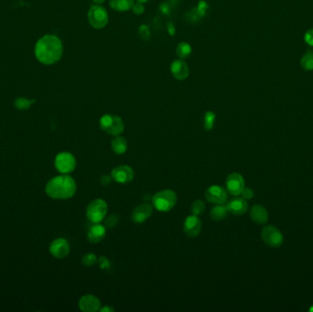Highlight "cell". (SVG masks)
I'll use <instances>...</instances> for the list:
<instances>
[{
  "instance_id": "f546056e",
  "label": "cell",
  "mask_w": 313,
  "mask_h": 312,
  "mask_svg": "<svg viewBox=\"0 0 313 312\" xmlns=\"http://www.w3.org/2000/svg\"><path fill=\"white\" fill-rule=\"evenodd\" d=\"M132 10H133V12L136 15H141L144 12V6L141 2H136V4H134L133 7H132Z\"/></svg>"
},
{
  "instance_id": "3957f363",
  "label": "cell",
  "mask_w": 313,
  "mask_h": 312,
  "mask_svg": "<svg viewBox=\"0 0 313 312\" xmlns=\"http://www.w3.org/2000/svg\"><path fill=\"white\" fill-rule=\"evenodd\" d=\"M177 202V195L171 190H164L157 192L152 198V203L159 212L167 213L172 210Z\"/></svg>"
},
{
  "instance_id": "f1b7e54d",
  "label": "cell",
  "mask_w": 313,
  "mask_h": 312,
  "mask_svg": "<svg viewBox=\"0 0 313 312\" xmlns=\"http://www.w3.org/2000/svg\"><path fill=\"white\" fill-rule=\"evenodd\" d=\"M118 221H119L118 215H109L108 218H106V220H105V226L108 227V228H114V227L117 226Z\"/></svg>"
},
{
  "instance_id": "484cf974",
  "label": "cell",
  "mask_w": 313,
  "mask_h": 312,
  "mask_svg": "<svg viewBox=\"0 0 313 312\" xmlns=\"http://www.w3.org/2000/svg\"><path fill=\"white\" fill-rule=\"evenodd\" d=\"M205 203L203 200H196L192 202L191 210H192V215L199 216L205 212Z\"/></svg>"
},
{
  "instance_id": "7c38bea8",
  "label": "cell",
  "mask_w": 313,
  "mask_h": 312,
  "mask_svg": "<svg viewBox=\"0 0 313 312\" xmlns=\"http://www.w3.org/2000/svg\"><path fill=\"white\" fill-rule=\"evenodd\" d=\"M70 244L64 238H57L50 246V252L56 258H64L70 254Z\"/></svg>"
},
{
  "instance_id": "1f68e13d",
  "label": "cell",
  "mask_w": 313,
  "mask_h": 312,
  "mask_svg": "<svg viewBox=\"0 0 313 312\" xmlns=\"http://www.w3.org/2000/svg\"><path fill=\"white\" fill-rule=\"evenodd\" d=\"M113 178L112 176L110 177V176H108V175H103L102 177L100 178V183H101V185L103 187L108 186V185H110L111 184V182H112Z\"/></svg>"
},
{
  "instance_id": "9a60e30c",
  "label": "cell",
  "mask_w": 313,
  "mask_h": 312,
  "mask_svg": "<svg viewBox=\"0 0 313 312\" xmlns=\"http://www.w3.org/2000/svg\"><path fill=\"white\" fill-rule=\"evenodd\" d=\"M79 307L82 311H98L101 307V301L94 295H84L80 298Z\"/></svg>"
},
{
  "instance_id": "ffe728a7",
  "label": "cell",
  "mask_w": 313,
  "mask_h": 312,
  "mask_svg": "<svg viewBox=\"0 0 313 312\" xmlns=\"http://www.w3.org/2000/svg\"><path fill=\"white\" fill-rule=\"evenodd\" d=\"M111 148L113 151L117 155L126 153L127 150V141L125 137L120 136V135H116V137L111 141Z\"/></svg>"
},
{
  "instance_id": "44dd1931",
  "label": "cell",
  "mask_w": 313,
  "mask_h": 312,
  "mask_svg": "<svg viewBox=\"0 0 313 312\" xmlns=\"http://www.w3.org/2000/svg\"><path fill=\"white\" fill-rule=\"evenodd\" d=\"M109 5L113 10L123 12L132 9L134 5V0H110Z\"/></svg>"
},
{
  "instance_id": "2e32d148",
  "label": "cell",
  "mask_w": 313,
  "mask_h": 312,
  "mask_svg": "<svg viewBox=\"0 0 313 312\" xmlns=\"http://www.w3.org/2000/svg\"><path fill=\"white\" fill-rule=\"evenodd\" d=\"M225 206L228 212L234 215H244L248 209V203L244 198H234L226 202Z\"/></svg>"
},
{
  "instance_id": "8d00e7d4",
  "label": "cell",
  "mask_w": 313,
  "mask_h": 312,
  "mask_svg": "<svg viewBox=\"0 0 313 312\" xmlns=\"http://www.w3.org/2000/svg\"><path fill=\"white\" fill-rule=\"evenodd\" d=\"M168 31H169L170 34H172V35L174 34V28H173L172 24H171V28H170V25L168 24Z\"/></svg>"
},
{
  "instance_id": "d4e9b609",
  "label": "cell",
  "mask_w": 313,
  "mask_h": 312,
  "mask_svg": "<svg viewBox=\"0 0 313 312\" xmlns=\"http://www.w3.org/2000/svg\"><path fill=\"white\" fill-rule=\"evenodd\" d=\"M176 52H177L178 56L180 57L181 59H185V58H187V57L191 55V53H192V47L190 46L189 43L182 42V43H180L178 45Z\"/></svg>"
},
{
  "instance_id": "cb8c5ba5",
  "label": "cell",
  "mask_w": 313,
  "mask_h": 312,
  "mask_svg": "<svg viewBox=\"0 0 313 312\" xmlns=\"http://www.w3.org/2000/svg\"><path fill=\"white\" fill-rule=\"evenodd\" d=\"M35 102H36L35 100H30L28 98L18 97L15 100L14 106L17 109L23 111V110H28V108H30Z\"/></svg>"
},
{
  "instance_id": "4316f807",
  "label": "cell",
  "mask_w": 313,
  "mask_h": 312,
  "mask_svg": "<svg viewBox=\"0 0 313 312\" xmlns=\"http://www.w3.org/2000/svg\"><path fill=\"white\" fill-rule=\"evenodd\" d=\"M215 121V114L212 111H208L204 116V127L206 130H212Z\"/></svg>"
},
{
  "instance_id": "603a6c76",
  "label": "cell",
  "mask_w": 313,
  "mask_h": 312,
  "mask_svg": "<svg viewBox=\"0 0 313 312\" xmlns=\"http://www.w3.org/2000/svg\"><path fill=\"white\" fill-rule=\"evenodd\" d=\"M300 65L304 70H313V51H306V53L300 60Z\"/></svg>"
},
{
  "instance_id": "836d02e7",
  "label": "cell",
  "mask_w": 313,
  "mask_h": 312,
  "mask_svg": "<svg viewBox=\"0 0 313 312\" xmlns=\"http://www.w3.org/2000/svg\"><path fill=\"white\" fill-rule=\"evenodd\" d=\"M140 33H141V37L145 40H149L150 36V30L147 26H141L140 28Z\"/></svg>"
},
{
  "instance_id": "7402d4cb",
  "label": "cell",
  "mask_w": 313,
  "mask_h": 312,
  "mask_svg": "<svg viewBox=\"0 0 313 312\" xmlns=\"http://www.w3.org/2000/svg\"><path fill=\"white\" fill-rule=\"evenodd\" d=\"M227 214L228 210L225 204H216V206L211 210V218L215 221H222L227 216Z\"/></svg>"
},
{
  "instance_id": "e575fe53",
  "label": "cell",
  "mask_w": 313,
  "mask_h": 312,
  "mask_svg": "<svg viewBox=\"0 0 313 312\" xmlns=\"http://www.w3.org/2000/svg\"><path fill=\"white\" fill-rule=\"evenodd\" d=\"M99 265L102 269H106L110 266V263L108 261V258H106L105 256H101L99 258Z\"/></svg>"
},
{
  "instance_id": "d590c367",
  "label": "cell",
  "mask_w": 313,
  "mask_h": 312,
  "mask_svg": "<svg viewBox=\"0 0 313 312\" xmlns=\"http://www.w3.org/2000/svg\"><path fill=\"white\" fill-rule=\"evenodd\" d=\"M99 311L101 312H114L115 311V308L112 307H110V306H108L107 305L106 307H100V309H99Z\"/></svg>"
},
{
  "instance_id": "52a82bcc",
  "label": "cell",
  "mask_w": 313,
  "mask_h": 312,
  "mask_svg": "<svg viewBox=\"0 0 313 312\" xmlns=\"http://www.w3.org/2000/svg\"><path fill=\"white\" fill-rule=\"evenodd\" d=\"M88 20L94 28H103L108 22V11L103 7L92 6L88 12Z\"/></svg>"
},
{
  "instance_id": "4fadbf2b",
  "label": "cell",
  "mask_w": 313,
  "mask_h": 312,
  "mask_svg": "<svg viewBox=\"0 0 313 312\" xmlns=\"http://www.w3.org/2000/svg\"><path fill=\"white\" fill-rule=\"evenodd\" d=\"M184 233L189 237H195L201 231V221L197 215H190L184 221L183 224Z\"/></svg>"
},
{
  "instance_id": "9c48e42d",
  "label": "cell",
  "mask_w": 313,
  "mask_h": 312,
  "mask_svg": "<svg viewBox=\"0 0 313 312\" xmlns=\"http://www.w3.org/2000/svg\"><path fill=\"white\" fill-rule=\"evenodd\" d=\"M206 200L213 204H225L228 200V192L219 185L210 186L205 191Z\"/></svg>"
},
{
  "instance_id": "f35d334b",
  "label": "cell",
  "mask_w": 313,
  "mask_h": 312,
  "mask_svg": "<svg viewBox=\"0 0 313 312\" xmlns=\"http://www.w3.org/2000/svg\"><path fill=\"white\" fill-rule=\"evenodd\" d=\"M137 2H141V3H145L147 1H149V0H136Z\"/></svg>"
},
{
  "instance_id": "5b68a950",
  "label": "cell",
  "mask_w": 313,
  "mask_h": 312,
  "mask_svg": "<svg viewBox=\"0 0 313 312\" xmlns=\"http://www.w3.org/2000/svg\"><path fill=\"white\" fill-rule=\"evenodd\" d=\"M101 129L108 133V135H119L124 131V123L121 118L114 115H105L100 119Z\"/></svg>"
},
{
  "instance_id": "ac0fdd59",
  "label": "cell",
  "mask_w": 313,
  "mask_h": 312,
  "mask_svg": "<svg viewBox=\"0 0 313 312\" xmlns=\"http://www.w3.org/2000/svg\"><path fill=\"white\" fill-rule=\"evenodd\" d=\"M106 234H107V230H106L105 225L94 224L93 226H91V228L89 229L87 238H88L89 242L97 244L103 240Z\"/></svg>"
},
{
  "instance_id": "8992f818",
  "label": "cell",
  "mask_w": 313,
  "mask_h": 312,
  "mask_svg": "<svg viewBox=\"0 0 313 312\" xmlns=\"http://www.w3.org/2000/svg\"><path fill=\"white\" fill-rule=\"evenodd\" d=\"M54 166L61 174H69L76 168V159L73 154L61 152L58 154L54 160Z\"/></svg>"
},
{
  "instance_id": "74e56055",
  "label": "cell",
  "mask_w": 313,
  "mask_h": 312,
  "mask_svg": "<svg viewBox=\"0 0 313 312\" xmlns=\"http://www.w3.org/2000/svg\"><path fill=\"white\" fill-rule=\"evenodd\" d=\"M93 2H94V4H96V5H99V4H102L105 2V0H93Z\"/></svg>"
},
{
  "instance_id": "d6a6232c",
  "label": "cell",
  "mask_w": 313,
  "mask_h": 312,
  "mask_svg": "<svg viewBox=\"0 0 313 312\" xmlns=\"http://www.w3.org/2000/svg\"><path fill=\"white\" fill-rule=\"evenodd\" d=\"M305 42L308 43V45L313 46V28L308 29V31L305 34Z\"/></svg>"
},
{
  "instance_id": "30bf717a",
  "label": "cell",
  "mask_w": 313,
  "mask_h": 312,
  "mask_svg": "<svg viewBox=\"0 0 313 312\" xmlns=\"http://www.w3.org/2000/svg\"><path fill=\"white\" fill-rule=\"evenodd\" d=\"M226 191L231 195H241L245 188V180L241 174L237 172L231 173L226 179Z\"/></svg>"
},
{
  "instance_id": "7a4b0ae2",
  "label": "cell",
  "mask_w": 313,
  "mask_h": 312,
  "mask_svg": "<svg viewBox=\"0 0 313 312\" xmlns=\"http://www.w3.org/2000/svg\"><path fill=\"white\" fill-rule=\"evenodd\" d=\"M77 190L76 182L67 174L52 178L46 184V193L54 200H67L74 197Z\"/></svg>"
},
{
  "instance_id": "8fae6325",
  "label": "cell",
  "mask_w": 313,
  "mask_h": 312,
  "mask_svg": "<svg viewBox=\"0 0 313 312\" xmlns=\"http://www.w3.org/2000/svg\"><path fill=\"white\" fill-rule=\"evenodd\" d=\"M111 176H112L113 180L117 183L126 184L133 181L135 172L133 168H130L129 166L120 165L113 169Z\"/></svg>"
},
{
  "instance_id": "5bb4252c",
  "label": "cell",
  "mask_w": 313,
  "mask_h": 312,
  "mask_svg": "<svg viewBox=\"0 0 313 312\" xmlns=\"http://www.w3.org/2000/svg\"><path fill=\"white\" fill-rule=\"evenodd\" d=\"M152 206L149 203H141L136 206L131 214V219L136 224H142L152 215Z\"/></svg>"
},
{
  "instance_id": "277c9868",
  "label": "cell",
  "mask_w": 313,
  "mask_h": 312,
  "mask_svg": "<svg viewBox=\"0 0 313 312\" xmlns=\"http://www.w3.org/2000/svg\"><path fill=\"white\" fill-rule=\"evenodd\" d=\"M108 206L106 200L96 199L89 203L86 209V216L94 224L101 223L108 214Z\"/></svg>"
},
{
  "instance_id": "d6986e66",
  "label": "cell",
  "mask_w": 313,
  "mask_h": 312,
  "mask_svg": "<svg viewBox=\"0 0 313 312\" xmlns=\"http://www.w3.org/2000/svg\"><path fill=\"white\" fill-rule=\"evenodd\" d=\"M250 217L257 224H266L268 221V213L262 205H254L250 210Z\"/></svg>"
},
{
  "instance_id": "ba28073f",
  "label": "cell",
  "mask_w": 313,
  "mask_h": 312,
  "mask_svg": "<svg viewBox=\"0 0 313 312\" xmlns=\"http://www.w3.org/2000/svg\"><path fill=\"white\" fill-rule=\"evenodd\" d=\"M261 238L266 245L274 248L281 247L283 242V235L281 231L272 225L266 226L262 230Z\"/></svg>"
},
{
  "instance_id": "6da1fadb",
  "label": "cell",
  "mask_w": 313,
  "mask_h": 312,
  "mask_svg": "<svg viewBox=\"0 0 313 312\" xmlns=\"http://www.w3.org/2000/svg\"><path fill=\"white\" fill-rule=\"evenodd\" d=\"M63 47L61 40L54 35H45L38 41L34 53L38 61L45 65H52L60 61Z\"/></svg>"
},
{
  "instance_id": "e0dca14e",
  "label": "cell",
  "mask_w": 313,
  "mask_h": 312,
  "mask_svg": "<svg viewBox=\"0 0 313 312\" xmlns=\"http://www.w3.org/2000/svg\"><path fill=\"white\" fill-rule=\"evenodd\" d=\"M171 73L173 76L177 80L183 81L189 76V68L187 63L183 60H176L171 64Z\"/></svg>"
},
{
  "instance_id": "4dcf8cb0",
  "label": "cell",
  "mask_w": 313,
  "mask_h": 312,
  "mask_svg": "<svg viewBox=\"0 0 313 312\" xmlns=\"http://www.w3.org/2000/svg\"><path fill=\"white\" fill-rule=\"evenodd\" d=\"M241 194L243 196L244 199L249 200V199H252L253 197H254V191L250 188H246L245 187Z\"/></svg>"
},
{
  "instance_id": "83f0119b",
  "label": "cell",
  "mask_w": 313,
  "mask_h": 312,
  "mask_svg": "<svg viewBox=\"0 0 313 312\" xmlns=\"http://www.w3.org/2000/svg\"><path fill=\"white\" fill-rule=\"evenodd\" d=\"M96 260H97V257L94 255V253H88V254L83 256L82 262H83L84 266H91L95 264Z\"/></svg>"
}]
</instances>
